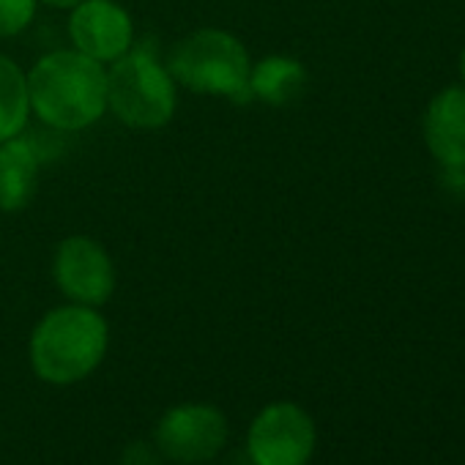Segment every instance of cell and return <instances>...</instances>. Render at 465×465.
Instances as JSON below:
<instances>
[{
  "label": "cell",
  "instance_id": "16",
  "mask_svg": "<svg viewBox=\"0 0 465 465\" xmlns=\"http://www.w3.org/2000/svg\"><path fill=\"white\" fill-rule=\"evenodd\" d=\"M42 4L55 6V9H74L77 4H83V0H42Z\"/></svg>",
  "mask_w": 465,
  "mask_h": 465
},
{
  "label": "cell",
  "instance_id": "15",
  "mask_svg": "<svg viewBox=\"0 0 465 465\" xmlns=\"http://www.w3.org/2000/svg\"><path fill=\"white\" fill-rule=\"evenodd\" d=\"M440 183L446 186V192H449V194H454V197H465V164L443 167Z\"/></svg>",
  "mask_w": 465,
  "mask_h": 465
},
{
  "label": "cell",
  "instance_id": "2",
  "mask_svg": "<svg viewBox=\"0 0 465 465\" xmlns=\"http://www.w3.org/2000/svg\"><path fill=\"white\" fill-rule=\"evenodd\" d=\"M110 345L107 321L96 307L66 304L47 312L31 334L34 372L53 386L85 381L104 359Z\"/></svg>",
  "mask_w": 465,
  "mask_h": 465
},
{
  "label": "cell",
  "instance_id": "13",
  "mask_svg": "<svg viewBox=\"0 0 465 465\" xmlns=\"http://www.w3.org/2000/svg\"><path fill=\"white\" fill-rule=\"evenodd\" d=\"M36 17V0H0V39L23 34Z\"/></svg>",
  "mask_w": 465,
  "mask_h": 465
},
{
  "label": "cell",
  "instance_id": "8",
  "mask_svg": "<svg viewBox=\"0 0 465 465\" xmlns=\"http://www.w3.org/2000/svg\"><path fill=\"white\" fill-rule=\"evenodd\" d=\"M69 36L83 55L99 64H113L132 50L134 25L129 12L115 0H83L72 9Z\"/></svg>",
  "mask_w": 465,
  "mask_h": 465
},
{
  "label": "cell",
  "instance_id": "6",
  "mask_svg": "<svg viewBox=\"0 0 465 465\" xmlns=\"http://www.w3.org/2000/svg\"><path fill=\"white\" fill-rule=\"evenodd\" d=\"M227 440V419L208 402L170 408L156 424V451L167 460L197 465L213 460Z\"/></svg>",
  "mask_w": 465,
  "mask_h": 465
},
{
  "label": "cell",
  "instance_id": "9",
  "mask_svg": "<svg viewBox=\"0 0 465 465\" xmlns=\"http://www.w3.org/2000/svg\"><path fill=\"white\" fill-rule=\"evenodd\" d=\"M424 140L443 167L465 164V91L446 88L424 115Z\"/></svg>",
  "mask_w": 465,
  "mask_h": 465
},
{
  "label": "cell",
  "instance_id": "12",
  "mask_svg": "<svg viewBox=\"0 0 465 465\" xmlns=\"http://www.w3.org/2000/svg\"><path fill=\"white\" fill-rule=\"evenodd\" d=\"M28 115V77L12 58L0 55V143L23 134Z\"/></svg>",
  "mask_w": 465,
  "mask_h": 465
},
{
  "label": "cell",
  "instance_id": "1",
  "mask_svg": "<svg viewBox=\"0 0 465 465\" xmlns=\"http://www.w3.org/2000/svg\"><path fill=\"white\" fill-rule=\"evenodd\" d=\"M31 110L55 132H80L107 113V69L80 50H55L28 72Z\"/></svg>",
  "mask_w": 465,
  "mask_h": 465
},
{
  "label": "cell",
  "instance_id": "4",
  "mask_svg": "<svg viewBox=\"0 0 465 465\" xmlns=\"http://www.w3.org/2000/svg\"><path fill=\"white\" fill-rule=\"evenodd\" d=\"M107 110L132 129H162L175 115V80L148 47H134L107 69Z\"/></svg>",
  "mask_w": 465,
  "mask_h": 465
},
{
  "label": "cell",
  "instance_id": "11",
  "mask_svg": "<svg viewBox=\"0 0 465 465\" xmlns=\"http://www.w3.org/2000/svg\"><path fill=\"white\" fill-rule=\"evenodd\" d=\"M307 85V72L299 61L285 58V55H272L252 66L250 72V91L252 99H261L266 104H288L296 96H302Z\"/></svg>",
  "mask_w": 465,
  "mask_h": 465
},
{
  "label": "cell",
  "instance_id": "5",
  "mask_svg": "<svg viewBox=\"0 0 465 465\" xmlns=\"http://www.w3.org/2000/svg\"><path fill=\"white\" fill-rule=\"evenodd\" d=\"M315 449V424L296 402L266 405L247 435L255 465H307Z\"/></svg>",
  "mask_w": 465,
  "mask_h": 465
},
{
  "label": "cell",
  "instance_id": "10",
  "mask_svg": "<svg viewBox=\"0 0 465 465\" xmlns=\"http://www.w3.org/2000/svg\"><path fill=\"white\" fill-rule=\"evenodd\" d=\"M42 159L45 151L31 137L17 134L0 143V211L15 213L31 203Z\"/></svg>",
  "mask_w": 465,
  "mask_h": 465
},
{
  "label": "cell",
  "instance_id": "7",
  "mask_svg": "<svg viewBox=\"0 0 465 465\" xmlns=\"http://www.w3.org/2000/svg\"><path fill=\"white\" fill-rule=\"evenodd\" d=\"M55 282L66 299L102 307L115 291V266L107 250L88 236H69L58 244L53 263Z\"/></svg>",
  "mask_w": 465,
  "mask_h": 465
},
{
  "label": "cell",
  "instance_id": "3",
  "mask_svg": "<svg viewBox=\"0 0 465 465\" xmlns=\"http://www.w3.org/2000/svg\"><path fill=\"white\" fill-rule=\"evenodd\" d=\"M167 72L173 74L175 85H183L192 94L222 96L232 104L252 102L250 53L227 31L200 28L181 39L170 53Z\"/></svg>",
  "mask_w": 465,
  "mask_h": 465
},
{
  "label": "cell",
  "instance_id": "14",
  "mask_svg": "<svg viewBox=\"0 0 465 465\" xmlns=\"http://www.w3.org/2000/svg\"><path fill=\"white\" fill-rule=\"evenodd\" d=\"M121 465H162V454L148 443H129L121 454Z\"/></svg>",
  "mask_w": 465,
  "mask_h": 465
},
{
  "label": "cell",
  "instance_id": "17",
  "mask_svg": "<svg viewBox=\"0 0 465 465\" xmlns=\"http://www.w3.org/2000/svg\"><path fill=\"white\" fill-rule=\"evenodd\" d=\"M462 77H465V53H462Z\"/></svg>",
  "mask_w": 465,
  "mask_h": 465
}]
</instances>
